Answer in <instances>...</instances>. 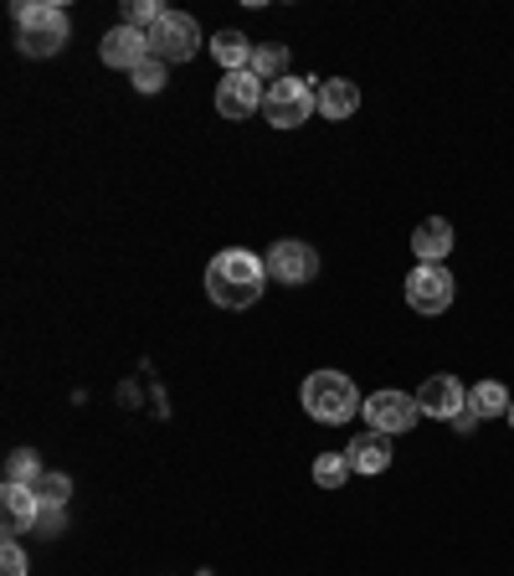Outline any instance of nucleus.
<instances>
[{
	"mask_svg": "<svg viewBox=\"0 0 514 576\" xmlns=\"http://www.w3.org/2000/svg\"><path fill=\"white\" fill-rule=\"evenodd\" d=\"M129 78H135L139 93H160V88H165V62H160V57H150V62H144L139 72H129Z\"/></svg>",
	"mask_w": 514,
	"mask_h": 576,
	"instance_id": "b1692460",
	"label": "nucleus"
},
{
	"mask_svg": "<svg viewBox=\"0 0 514 576\" xmlns=\"http://www.w3.org/2000/svg\"><path fill=\"white\" fill-rule=\"evenodd\" d=\"M160 21H165V5H160V0H129V5H124V26H135V32H144V36H150Z\"/></svg>",
	"mask_w": 514,
	"mask_h": 576,
	"instance_id": "412c9836",
	"label": "nucleus"
},
{
	"mask_svg": "<svg viewBox=\"0 0 514 576\" xmlns=\"http://www.w3.org/2000/svg\"><path fill=\"white\" fill-rule=\"evenodd\" d=\"M98 57L108 62V68H119V72H139L154 51H150V36L144 32H135V26H114V32L103 36Z\"/></svg>",
	"mask_w": 514,
	"mask_h": 576,
	"instance_id": "9b49d317",
	"label": "nucleus"
},
{
	"mask_svg": "<svg viewBox=\"0 0 514 576\" xmlns=\"http://www.w3.org/2000/svg\"><path fill=\"white\" fill-rule=\"evenodd\" d=\"M253 51H257V47H253V42H247L242 32L211 36V57H217L226 72H247V68H253Z\"/></svg>",
	"mask_w": 514,
	"mask_h": 576,
	"instance_id": "dca6fc26",
	"label": "nucleus"
},
{
	"mask_svg": "<svg viewBox=\"0 0 514 576\" xmlns=\"http://www.w3.org/2000/svg\"><path fill=\"white\" fill-rule=\"evenodd\" d=\"M411 253H417V263H447V253H453V221L428 217L411 232Z\"/></svg>",
	"mask_w": 514,
	"mask_h": 576,
	"instance_id": "4468645a",
	"label": "nucleus"
},
{
	"mask_svg": "<svg viewBox=\"0 0 514 576\" xmlns=\"http://www.w3.org/2000/svg\"><path fill=\"white\" fill-rule=\"evenodd\" d=\"M42 474H47V469H42V458H36L32 448H16V453L5 458V484H26V489H36Z\"/></svg>",
	"mask_w": 514,
	"mask_h": 576,
	"instance_id": "6ab92c4d",
	"label": "nucleus"
},
{
	"mask_svg": "<svg viewBox=\"0 0 514 576\" xmlns=\"http://www.w3.org/2000/svg\"><path fill=\"white\" fill-rule=\"evenodd\" d=\"M417 407H422V417L458 423L463 412H468V387H463L458 376H432V381H422V391H417Z\"/></svg>",
	"mask_w": 514,
	"mask_h": 576,
	"instance_id": "9d476101",
	"label": "nucleus"
},
{
	"mask_svg": "<svg viewBox=\"0 0 514 576\" xmlns=\"http://www.w3.org/2000/svg\"><path fill=\"white\" fill-rule=\"evenodd\" d=\"M257 83L273 88L278 78H289V47H257L253 51V68H247Z\"/></svg>",
	"mask_w": 514,
	"mask_h": 576,
	"instance_id": "a211bd4d",
	"label": "nucleus"
},
{
	"mask_svg": "<svg viewBox=\"0 0 514 576\" xmlns=\"http://www.w3.org/2000/svg\"><path fill=\"white\" fill-rule=\"evenodd\" d=\"M0 509H5V535L36 530V515H42V494L26 489V484H5V489H0Z\"/></svg>",
	"mask_w": 514,
	"mask_h": 576,
	"instance_id": "ddd939ff",
	"label": "nucleus"
},
{
	"mask_svg": "<svg viewBox=\"0 0 514 576\" xmlns=\"http://www.w3.org/2000/svg\"><path fill=\"white\" fill-rule=\"evenodd\" d=\"M68 11L62 5H16V47L26 57H57L68 47Z\"/></svg>",
	"mask_w": 514,
	"mask_h": 576,
	"instance_id": "7ed1b4c3",
	"label": "nucleus"
},
{
	"mask_svg": "<svg viewBox=\"0 0 514 576\" xmlns=\"http://www.w3.org/2000/svg\"><path fill=\"white\" fill-rule=\"evenodd\" d=\"M268 288V263L247 247H226L206 263V293L222 309H253Z\"/></svg>",
	"mask_w": 514,
	"mask_h": 576,
	"instance_id": "f257e3e1",
	"label": "nucleus"
},
{
	"mask_svg": "<svg viewBox=\"0 0 514 576\" xmlns=\"http://www.w3.org/2000/svg\"><path fill=\"white\" fill-rule=\"evenodd\" d=\"M510 391L499 387V381H479V387H468V412H474V417H483V423H489V417H510Z\"/></svg>",
	"mask_w": 514,
	"mask_h": 576,
	"instance_id": "f3484780",
	"label": "nucleus"
},
{
	"mask_svg": "<svg viewBox=\"0 0 514 576\" xmlns=\"http://www.w3.org/2000/svg\"><path fill=\"white\" fill-rule=\"evenodd\" d=\"M196 47H201V26H196V16H186V11H165V21L150 32V51L165 68H171V62H190Z\"/></svg>",
	"mask_w": 514,
	"mask_h": 576,
	"instance_id": "0eeeda50",
	"label": "nucleus"
},
{
	"mask_svg": "<svg viewBox=\"0 0 514 576\" xmlns=\"http://www.w3.org/2000/svg\"><path fill=\"white\" fill-rule=\"evenodd\" d=\"M0 576H26V551H21L16 535L0 541Z\"/></svg>",
	"mask_w": 514,
	"mask_h": 576,
	"instance_id": "5701e85b",
	"label": "nucleus"
},
{
	"mask_svg": "<svg viewBox=\"0 0 514 576\" xmlns=\"http://www.w3.org/2000/svg\"><path fill=\"white\" fill-rule=\"evenodd\" d=\"M453 293H458V284H453V273H447L443 263H417V268L407 273V304L417 309V314H447V309H453Z\"/></svg>",
	"mask_w": 514,
	"mask_h": 576,
	"instance_id": "423d86ee",
	"label": "nucleus"
},
{
	"mask_svg": "<svg viewBox=\"0 0 514 576\" xmlns=\"http://www.w3.org/2000/svg\"><path fill=\"white\" fill-rule=\"evenodd\" d=\"M262 263H268V278H278V284H289V288L314 284V278H319V253H314L308 242H299V238L273 242Z\"/></svg>",
	"mask_w": 514,
	"mask_h": 576,
	"instance_id": "6e6552de",
	"label": "nucleus"
},
{
	"mask_svg": "<svg viewBox=\"0 0 514 576\" xmlns=\"http://www.w3.org/2000/svg\"><path fill=\"white\" fill-rule=\"evenodd\" d=\"M262 114L273 129H299L319 114V88H308L304 78H278L268 88V99H262Z\"/></svg>",
	"mask_w": 514,
	"mask_h": 576,
	"instance_id": "20e7f679",
	"label": "nucleus"
},
{
	"mask_svg": "<svg viewBox=\"0 0 514 576\" xmlns=\"http://www.w3.org/2000/svg\"><path fill=\"white\" fill-rule=\"evenodd\" d=\"M62 526H68V505H42V515H36V535H62Z\"/></svg>",
	"mask_w": 514,
	"mask_h": 576,
	"instance_id": "393cba45",
	"label": "nucleus"
},
{
	"mask_svg": "<svg viewBox=\"0 0 514 576\" xmlns=\"http://www.w3.org/2000/svg\"><path fill=\"white\" fill-rule=\"evenodd\" d=\"M350 474H355V469H350V458L344 453H319L314 458V484H319V489H340Z\"/></svg>",
	"mask_w": 514,
	"mask_h": 576,
	"instance_id": "aec40b11",
	"label": "nucleus"
},
{
	"mask_svg": "<svg viewBox=\"0 0 514 576\" xmlns=\"http://www.w3.org/2000/svg\"><path fill=\"white\" fill-rule=\"evenodd\" d=\"M355 108H360V88L350 83V78L319 83V114H325V119H350Z\"/></svg>",
	"mask_w": 514,
	"mask_h": 576,
	"instance_id": "2eb2a0df",
	"label": "nucleus"
},
{
	"mask_svg": "<svg viewBox=\"0 0 514 576\" xmlns=\"http://www.w3.org/2000/svg\"><path fill=\"white\" fill-rule=\"evenodd\" d=\"M360 417H365V427H376V433L396 438V433H411V427L422 423V407H417V396L386 387V391H371V396H365Z\"/></svg>",
	"mask_w": 514,
	"mask_h": 576,
	"instance_id": "39448f33",
	"label": "nucleus"
},
{
	"mask_svg": "<svg viewBox=\"0 0 514 576\" xmlns=\"http://www.w3.org/2000/svg\"><path fill=\"white\" fill-rule=\"evenodd\" d=\"M268 99V83H257L253 72H226L217 83V114L222 119H253Z\"/></svg>",
	"mask_w": 514,
	"mask_h": 576,
	"instance_id": "1a4fd4ad",
	"label": "nucleus"
},
{
	"mask_svg": "<svg viewBox=\"0 0 514 576\" xmlns=\"http://www.w3.org/2000/svg\"><path fill=\"white\" fill-rule=\"evenodd\" d=\"M510 427H514V402H510Z\"/></svg>",
	"mask_w": 514,
	"mask_h": 576,
	"instance_id": "a878e982",
	"label": "nucleus"
},
{
	"mask_svg": "<svg viewBox=\"0 0 514 576\" xmlns=\"http://www.w3.org/2000/svg\"><path fill=\"white\" fill-rule=\"evenodd\" d=\"M344 458H350L355 474H386V469H392V438L376 433V427H365V433L344 448Z\"/></svg>",
	"mask_w": 514,
	"mask_h": 576,
	"instance_id": "f8f14e48",
	"label": "nucleus"
},
{
	"mask_svg": "<svg viewBox=\"0 0 514 576\" xmlns=\"http://www.w3.org/2000/svg\"><path fill=\"white\" fill-rule=\"evenodd\" d=\"M36 494H42V505H68L72 479H68V474H42V484H36Z\"/></svg>",
	"mask_w": 514,
	"mask_h": 576,
	"instance_id": "4be33fe9",
	"label": "nucleus"
},
{
	"mask_svg": "<svg viewBox=\"0 0 514 576\" xmlns=\"http://www.w3.org/2000/svg\"><path fill=\"white\" fill-rule=\"evenodd\" d=\"M299 402H304V412L314 417V423H325V427L350 423V417L365 407V402H360V391H355V381H350L344 371H308Z\"/></svg>",
	"mask_w": 514,
	"mask_h": 576,
	"instance_id": "f03ea898",
	"label": "nucleus"
}]
</instances>
